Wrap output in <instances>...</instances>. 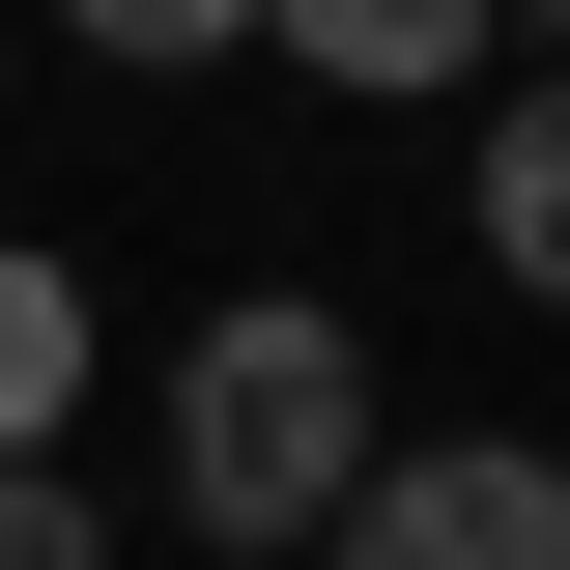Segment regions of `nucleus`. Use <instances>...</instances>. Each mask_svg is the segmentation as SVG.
Here are the masks:
<instances>
[{"label": "nucleus", "mask_w": 570, "mask_h": 570, "mask_svg": "<svg viewBox=\"0 0 570 570\" xmlns=\"http://www.w3.org/2000/svg\"><path fill=\"white\" fill-rule=\"evenodd\" d=\"M371 456H400V428H371V314L257 285V314L171 343V513H200L228 570H314V513H343Z\"/></svg>", "instance_id": "obj_1"}, {"label": "nucleus", "mask_w": 570, "mask_h": 570, "mask_svg": "<svg viewBox=\"0 0 570 570\" xmlns=\"http://www.w3.org/2000/svg\"><path fill=\"white\" fill-rule=\"evenodd\" d=\"M314 570H570V456H513V428H400V456L314 513Z\"/></svg>", "instance_id": "obj_2"}, {"label": "nucleus", "mask_w": 570, "mask_h": 570, "mask_svg": "<svg viewBox=\"0 0 570 570\" xmlns=\"http://www.w3.org/2000/svg\"><path fill=\"white\" fill-rule=\"evenodd\" d=\"M285 86H485V0H257Z\"/></svg>", "instance_id": "obj_3"}, {"label": "nucleus", "mask_w": 570, "mask_h": 570, "mask_svg": "<svg viewBox=\"0 0 570 570\" xmlns=\"http://www.w3.org/2000/svg\"><path fill=\"white\" fill-rule=\"evenodd\" d=\"M485 257H513V314H570V58L485 115Z\"/></svg>", "instance_id": "obj_4"}, {"label": "nucleus", "mask_w": 570, "mask_h": 570, "mask_svg": "<svg viewBox=\"0 0 570 570\" xmlns=\"http://www.w3.org/2000/svg\"><path fill=\"white\" fill-rule=\"evenodd\" d=\"M58 428H86V257L0 228V456H58Z\"/></svg>", "instance_id": "obj_5"}, {"label": "nucleus", "mask_w": 570, "mask_h": 570, "mask_svg": "<svg viewBox=\"0 0 570 570\" xmlns=\"http://www.w3.org/2000/svg\"><path fill=\"white\" fill-rule=\"evenodd\" d=\"M86 58H257V0H58Z\"/></svg>", "instance_id": "obj_6"}, {"label": "nucleus", "mask_w": 570, "mask_h": 570, "mask_svg": "<svg viewBox=\"0 0 570 570\" xmlns=\"http://www.w3.org/2000/svg\"><path fill=\"white\" fill-rule=\"evenodd\" d=\"M0 570H115L86 542V456H0Z\"/></svg>", "instance_id": "obj_7"}, {"label": "nucleus", "mask_w": 570, "mask_h": 570, "mask_svg": "<svg viewBox=\"0 0 570 570\" xmlns=\"http://www.w3.org/2000/svg\"><path fill=\"white\" fill-rule=\"evenodd\" d=\"M485 29H542V58H570V0H485Z\"/></svg>", "instance_id": "obj_8"}]
</instances>
